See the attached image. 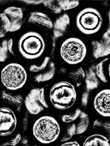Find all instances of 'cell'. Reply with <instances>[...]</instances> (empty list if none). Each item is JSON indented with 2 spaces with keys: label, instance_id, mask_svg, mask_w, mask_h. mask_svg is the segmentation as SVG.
Returning <instances> with one entry per match:
<instances>
[{
  "label": "cell",
  "instance_id": "obj_4",
  "mask_svg": "<svg viewBox=\"0 0 110 146\" xmlns=\"http://www.w3.org/2000/svg\"><path fill=\"white\" fill-rule=\"evenodd\" d=\"M27 79V74L21 65L11 63L6 65L1 72V82L9 90L15 91L23 87Z\"/></svg>",
  "mask_w": 110,
  "mask_h": 146
},
{
  "label": "cell",
  "instance_id": "obj_20",
  "mask_svg": "<svg viewBox=\"0 0 110 146\" xmlns=\"http://www.w3.org/2000/svg\"><path fill=\"white\" fill-rule=\"evenodd\" d=\"M79 118L80 119L79 123L78 124V125L76 126V135L83 133L87 130L88 126H89V120L87 115L86 113L81 111Z\"/></svg>",
  "mask_w": 110,
  "mask_h": 146
},
{
  "label": "cell",
  "instance_id": "obj_22",
  "mask_svg": "<svg viewBox=\"0 0 110 146\" xmlns=\"http://www.w3.org/2000/svg\"><path fill=\"white\" fill-rule=\"evenodd\" d=\"M85 73L81 67L71 72L69 74V77L74 82L77 87L79 86L82 84L85 78Z\"/></svg>",
  "mask_w": 110,
  "mask_h": 146
},
{
  "label": "cell",
  "instance_id": "obj_33",
  "mask_svg": "<svg viewBox=\"0 0 110 146\" xmlns=\"http://www.w3.org/2000/svg\"><path fill=\"white\" fill-rule=\"evenodd\" d=\"M108 73H109V77L110 78V63L109 65V68H108Z\"/></svg>",
  "mask_w": 110,
  "mask_h": 146
},
{
  "label": "cell",
  "instance_id": "obj_6",
  "mask_svg": "<svg viewBox=\"0 0 110 146\" xmlns=\"http://www.w3.org/2000/svg\"><path fill=\"white\" fill-rule=\"evenodd\" d=\"M86 47L78 38H70L66 39L60 47V55L67 63L75 65L80 63L86 54Z\"/></svg>",
  "mask_w": 110,
  "mask_h": 146
},
{
  "label": "cell",
  "instance_id": "obj_9",
  "mask_svg": "<svg viewBox=\"0 0 110 146\" xmlns=\"http://www.w3.org/2000/svg\"><path fill=\"white\" fill-rule=\"evenodd\" d=\"M94 108L103 117H110V90L105 89L99 92L94 100Z\"/></svg>",
  "mask_w": 110,
  "mask_h": 146
},
{
  "label": "cell",
  "instance_id": "obj_28",
  "mask_svg": "<svg viewBox=\"0 0 110 146\" xmlns=\"http://www.w3.org/2000/svg\"><path fill=\"white\" fill-rule=\"evenodd\" d=\"M20 139H21V135L19 133L13 139H12L10 141H7L6 143L2 144V145H13V146L16 145L19 143Z\"/></svg>",
  "mask_w": 110,
  "mask_h": 146
},
{
  "label": "cell",
  "instance_id": "obj_13",
  "mask_svg": "<svg viewBox=\"0 0 110 146\" xmlns=\"http://www.w3.org/2000/svg\"><path fill=\"white\" fill-rule=\"evenodd\" d=\"M70 24V20L67 13L58 17L53 24V34L55 38L63 36L67 31Z\"/></svg>",
  "mask_w": 110,
  "mask_h": 146
},
{
  "label": "cell",
  "instance_id": "obj_18",
  "mask_svg": "<svg viewBox=\"0 0 110 146\" xmlns=\"http://www.w3.org/2000/svg\"><path fill=\"white\" fill-rule=\"evenodd\" d=\"M84 146H109V140L104 136L100 134H95L88 137L85 141Z\"/></svg>",
  "mask_w": 110,
  "mask_h": 146
},
{
  "label": "cell",
  "instance_id": "obj_1",
  "mask_svg": "<svg viewBox=\"0 0 110 146\" xmlns=\"http://www.w3.org/2000/svg\"><path fill=\"white\" fill-rule=\"evenodd\" d=\"M77 92L73 85L67 82L55 84L50 91V100L53 106L59 110H65L73 106Z\"/></svg>",
  "mask_w": 110,
  "mask_h": 146
},
{
  "label": "cell",
  "instance_id": "obj_27",
  "mask_svg": "<svg viewBox=\"0 0 110 146\" xmlns=\"http://www.w3.org/2000/svg\"><path fill=\"white\" fill-rule=\"evenodd\" d=\"M86 86L87 89L91 90V89H93L97 87V80L91 74H89L87 75V77L86 79Z\"/></svg>",
  "mask_w": 110,
  "mask_h": 146
},
{
  "label": "cell",
  "instance_id": "obj_26",
  "mask_svg": "<svg viewBox=\"0 0 110 146\" xmlns=\"http://www.w3.org/2000/svg\"><path fill=\"white\" fill-rule=\"evenodd\" d=\"M75 132H76V125L75 124H73L69 127L67 131H66L65 134L63 136L61 139V141H68L69 140L71 139V137L75 134Z\"/></svg>",
  "mask_w": 110,
  "mask_h": 146
},
{
  "label": "cell",
  "instance_id": "obj_10",
  "mask_svg": "<svg viewBox=\"0 0 110 146\" xmlns=\"http://www.w3.org/2000/svg\"><path fill=\"white\" fill-rule=\"evenodd\" d=\"M3 13L8 17L11 23L10 32H15L20 29L23 24V13L21 8L10 7L6 8Z\"/></svg>",
  "mask_w": 110,
  "mask_h": 146
},
{
  "label": "cell",
  "instance_id": "obj_21",
  "mask_svg": "<svg viewBox=\"0 0 110 146\" xmlns=\"http://www.w3.org/2000/svg\"><path fill=\"white\" fill-rule=\"evenodd\" d=\"M0 24H1L0 37L2 38L4 37L8 32H10L11 29V23L8 17L4 13L0 14Z\"/></svg>",
  "mask_w": 110,
  "mask_h": 146
},
{
  "label": "cell",
  "instance_id": "obj_15",
  "mask_svg": "<svg viewBox=\"0 0 110 146\" xmlns=\"http://www.w3.org/2000/svg\"><path fill=\"white\" fill-rule=\"evenodd\" d=\"M55 65L54 63L51 61L45 69L39 72L38 74L35 76L34 80L38 83L47 82L53 78L55 74Z\"/></svg>",
  "mask_w": 110,
  "mask_h": 146
},
{
  "label": "cell",
  "instance_id": "obj_11",
  "mask_svg": "<svg viewBox=\"0 0 110 146\" xmlns=\"http://www.w3.org/2000/svg\"><path fill=\"white\" fill-rule=\"evenodd\" d=\"M43 5L54 13H60L77 7L78 1H71L68 0H48L44 1Z\"/></svg>",
  "mask_w": 110,
  "mask_h": 146
},
{
  "label": "cell",
  "instance_id": "obj_8",
  "mask_svg": "<svg viewBox=\"0 0 110 146\" xmlns=\"http://www.w3.org/2000/svg\"><path fill=\"white\" fill-rule=\"evenodd\" d=\"M0 134L1 136L11 135L15 129L17 125V119L15 114L10 109L2 108L0 110Z\"/></svg>",
  "mask_w": 110,
  "mask_h": 146
},
{
  "label": "cell",
  "instance_id": "obj_12",
  "mask_svg": "<svg viewBox=\"0 0 110 146\" xmlns=\"http://www.w3.org/2000/svg\"><path fill=\"white\" fill-rule=\"evenodd\" d=\"M29 23L50 30L53 27V24L49 17L39 12H34L29 15Z\"/></svg>",
  "mask_w": 110,
  "mask_h": 146
},
{
  "label": "cell",
  "instance_id": "obj_24",
  "mask_svg": "<svg viewBox=\"0 0 110 146\" xmlns=\"http://www.w3.org/2000/svg\"><path fill=\"white\" fill-rule=\"evenodd\" d=\"M51 61V59L49 57H46L45 59L43 60L41 64L39 65H32L30 66V71L34 73H39L45 69L46 67L48 65L49 62Z\"/></svg>",
  "mask_w": 110,
  "mask_h": 146
},
{
  "label": "cell",
  "instance_id": "obj_14",
  "mask_svg": "<svg viewBox=\"0 0 110 146\" xmlns=\"http://www.w3.org/2000/svg\"><path fill=\"white\" fill-rule=\"evenodd\" d=\"M1 96L4 102L13 106L17 111L21 110L23 98L20 94H13L4 90L1 92Z\"/></svg>",
  "mask_w": 110,
  "mask_h": 146
},
{
  "label": "cell",
  "instance_id": "obj_5",
  "mask_svg": "<svg viewBox=\"0 0 110 146\" xmlns=\"http://www.w3.org/2000/svg\"><path fill=\"white\" fill-rule=\"evenodd\" d=\"M103 19L96 9L87 8L81 11L76 19L77 26L83 34L91 35L98 32L101 27Z\"/></svg>",
  "mask_w": 110,
  "mask_h": 146
},
{
  "label": "cell",
  "instance_id": "obj_23",
  "mask_svg": "<svg viewBox=\"0 0 110 146\" xmlns=\"http://www.w3.org/2000/svg\"><path fill=\"white\" fill-rule=\"evenodd\" d=\"M81 113L80 109H77L74 111L69 114H65L61 117V120L63 122L65 123H69L75 121L79 117Z\"/></svg>",
  "mask_w": 110,
  "mask_h": 146
},
{
  "label": "cell",
  "instance_id": "obj_29",
  "mask_svg": "<svg viewBox=\"0 0 110 146\" xmlns=\"http://www.w3.org/2000/svg\"><path fill=\"white\" fill-rule=\"evenodd\" d=\"M88 96H89V95H88V93L87 92H84L82 95V105L85 106L87 103V100H88Z\"/></svg>",
  "mask_w": 110,
  "mask_h": 146
},
{
  "label": "cell",
  "instance_id": "obj_32",
  "mask_svg": "<svg viewBox=\"0 0 110 146\" xmlns=\"http://www.w3.org/2000/svg\"><path fill=\"white\" fill-rule=\"evenodd\" d=\"M44 1H24L25 3H26L27 4H38L39 3H43Z\"/></svg>",
  "mask_w": 110,
  "mask_h": 146
},
{
  "label": "cell",
  "instance_id": "obj_3",
  "mask_svg": "<svg viewBox=\"0 0 110 146\" xmlns=\"http://www.w3.org/2000/svg\"><path fill=\"white\" fill-rule=\"evenodd\" d=\"M19 50L22 56L29 60L40 57L45 50V42L36 32H28L19 41Z\"/></svg>",
  "mask_w": 110,
  "mask_h": 146
},
{
  "label": "cell",
  "instance_id": "obj_30",
  "mask_svg": "<svg viewBox=\"0 0 110 146\" xmlns=\"http://www.w3.org/2000/svg\"><path fill=\"white\" fill-rule=\"evenodd\" d=\"M8 49H9V52H10V53L12 54L13 56H15V54L13 50V39H11L8 41Z\"/></svg>",
  "mask_w": 110,
  "mask_h": 146
},
{
  "label": "cell",
  "instance_id": "obj_16",
  "mask_svg": "<svg viewBox=\"0 0 110 146\" xmlns=\"http://www.w3.org/2000/svg\"><path fill=\"white\" fill-rule=\"evenodd\" d=\"M93 55L96 58L108 54L110 53V39L93 43Z\"/></svg>",
  "mask_w": 110,
  "mask_h": 146
},
{
  "label": "cell",
  "instance_id": "obj_2",
  "mask_svg": "<svg viewBox=\"0 0 110 146\" xmlns=\"http://www.w3.org/2000/svg\"><path fill=\"white\" fill-rule=\"evenodd\" d=\"M33 132L38 141L43 144H49L58 138L60 128L57 121L53 117L43 116L35 122Z\"/></svg>",
  "mask_w": 110,
  "mask_h": 146
},
{
  "label": "cell",
  "instance_id": "obj_19",
  "mask_svg": "<svg viewBox=\"0 0 110 146\" xmlns=\"http://www.w3.org/2000/svg\"><path fill=\"white\" fill-rule=\"evenodd\" d=\"M93 129L101 132V135L110 140V121H103L96 119L93 124Z\"/></svg>",
  "mask_w": 110,
  "mask_h": 146
},
{
  "label": "cell",
  "instance_id": "obj_7",
  "mask_svg": "<svg viewBox=\"0 0 110 146\" xmlns=\"http://www.w3.org/2000/svg\"><path fill=\"white\" fill-rule=\"evenodd\" d=\"M25 103L29 113L34 115L49 108L45 98V90L43 88L32 89L26 96Z\"/></svg>",
  "mask_w": 110,
  "mask_h": 146
},
{
  "label": "cell",
  "instance_id": "obj_17",
  "mask_svg": "<svg viewBox=\"0 0 110 146\" xmlns=\"http://www.w3.org/2000/svg\"><path fill=\"white\" fill-rule=\"evenodd\" d=\"M110 63V58H107L101 61L96 67V75L97 77L104 83L109 82L108 68Z\"/></svg>",
  "mask_w": 110,
  "mask_h": 146
},
{
  "label": "cell",
  "instance_id": "obj_31",
  "mask_svg": "<svg viewBox=\"0 0 110 146\" xmlns=\"http://www.w3.org/2000/svg\"><path fill=\"white\" fill-rule=\"evenodd\" d=\"M62 146L63 145H69V146H79L80 145L77 142V141H70V142H67L65 143H64L61 144Z\"/></svg>",
  "mask_w": 110,
  "mask_h": 146
},
{
  "label": "cell",
  "instance_id": "obj_25",
  "mask_svg": "<svg viewBox=\"0 0 110 146\" xmlns=\"http://www.w3.org/2000/svg\"><path fill=\"white\" fill-rule=\"evenodd\" d=\"M8 41L5 40L3 41L0 47V60L4 62L8 57Z\"/></svg>",
  "mask_w": 110,
  "mask_h": 146
}]
</instances>
